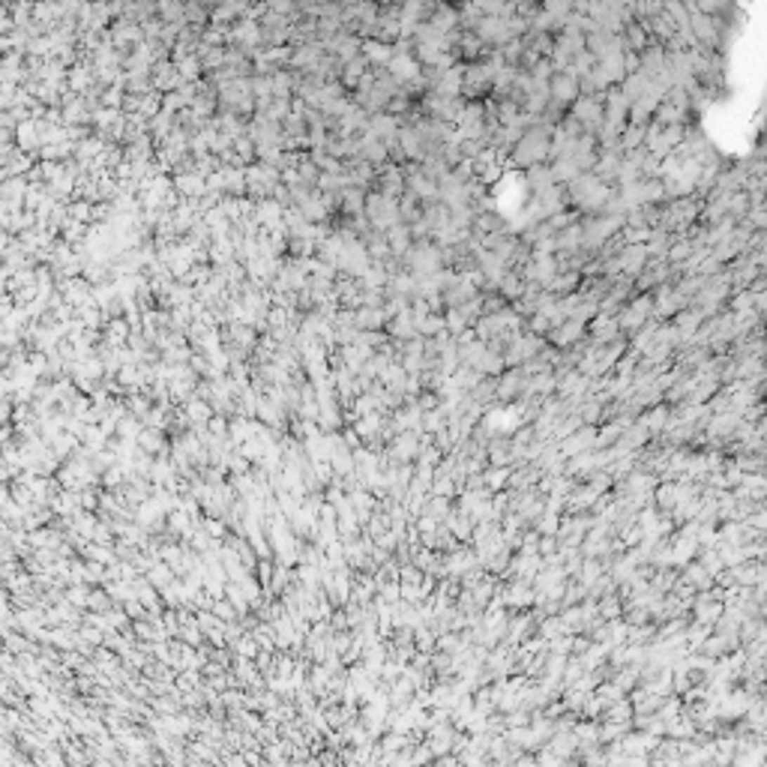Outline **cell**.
Wrapping results in <instances>:
<instances>
[{
    "label": "cell",
    "mask_w": 767,
    "mask_h": 767,
    "mask_svg": "<svg viewBox=\"0 0 767 767\" xmlns=\"http://www.w3.org/2000/svg\"><path fill=\"white\" fill-rule=\"evenodd\" d=\"M695 252V240H678V243H669V249H665V255H669V261L671 264H683L686 258H690Z\"/></svg>",
    "instance_id": "8992f818"
},
{
    "label": "cell",
    "mask_w": 767,
    "mask_h": 767,
    "mask_svg": "<svg viewBox=\"0 0 767 767\" xmlns=\"http://www.w3.org/2000/svg\"><path fill=\"white\" fill-rule=\"evenodd\" d=\"M363 216H369V225L375 231H383L387 234L390 228H396L402 222L399 219V201H393L381 192H369L366 195V207H363Z\"/></svg>",
    "instance_id": "7a4b0ae2"
},
{
    "label": "cell",
    "mask_w": 767,
    "mask_h": 767,
    "mask_svg": "<svg viewBox=\"0 0 767 767\" xmlns=\"http://www.w3.org/2000/svg\"><path fill=\"white\" fill-rule=\"evenodd\" d=\"M549 96H551V103H560V105H572L575 99H579V78H572L567 72H555L549 78Z\"/></svg>",
    "instance_id": "277c9868"
},
{
    "label": "cell",
    "mask_w": 767,
    "mask_h": 767,
    "mask_svg": "<svg viewBox=\"0 0 767 767\" xmlns=\"http://www.w3.org/2000/svg\"><path fill=\"white\" fill-rule=\"evenodd\" d=\"M570 117L579 120L588 135H596L603 126V96H579L570 105Z\"/></svg>",
    "instance_id": "3957f363"
},
{
    "label": "cell",
    "mask_w": 767,
    "mask_h": 767,
    "mask_svg": "<svg viewBox=\"0 0 767 767\" xmlns=\"http://www.w3.org/2000/svg\"><path fill=\"white\" fill-rule=\"evenodd\" d=\"M551 129L555 126H549V123H543V117H539L534 126H527L522 132V138L516 141V148L510 150V159L513 165L518 168H534V165H543L549 159V148H551Z\"/></svg>",
    "instance_id": "6da1fadb"
},
{
    "label": "cell",
    "mask_w": 767,
    "mask_h": 767,
    "mask_svg": "<svg viewBox=\"0 0 767 767\" xmlns=\"http://www.w3.org/2000/svg\"><path fill=\"white\" fill-rule=\"evenodd\" d=\"M527 186H531L534 192H543V189H549V186H555L549 165H534V168H527Z\"/></svg>",
    "instance_id": "5b68a950"
}]
</instances>
